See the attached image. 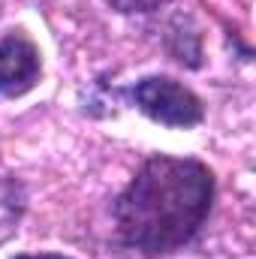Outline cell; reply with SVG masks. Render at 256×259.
I'll list each match as a JSON object with an SVG mask.
<instances>
[{
  "label": "cell",
  "mask_w": 256,
  "mask_h": 259,
  "mask_svg": "<svg viewBox=\"0 0 256 259\" xmlns=\"http://www.w3.org/2000/svg\"><path fill=\"white\" fill-rule=\"evenodd\" d=\"M211 172L181 157H151L115 205V223L133 250L148 256L187 244L208 217Z\"/></svg>",
  "instance_id": "obj_1"
},
{
  "label": "cell",
  "mask_w": 256,
  "mask_h": 259,
  "mask_svg": "<svg viewBox=\"0 0 256 259\" xmlns=\"http://www.w3.org/2000/svg\"><path fill=\"white\" fill-rule=\"evenodd\" d=\"M133 100L151 121L166 124V127H193L205 115L202 100L190 88H184L181 81H175L169 75L142 78L133 88Z\"/></svg>",
  "instance_id": "obj_2"
},
{
  "label": "cell",
  "mask_w": 256,
  "mask_h": 259,
  "mask_svg": "<svg viewBox=\"0 0 256 259\" xmlns=\"http://www.w3.org/2000/svg\"><path fill=\"white\" fill-rule=\"evenodd\" d=\"M39 49L24 33H9L0 42V94L21 97L39 81Z\"/></svg>",
  "instance_id": "obj_3"
},
{
  "label": "cell",
  "mask_w": 256,
  "mask_h": 259,
  "mask_svg": "<svg viewBox=\"0 0 256 259\" xmlns=\"http://www.w3.org/2000/svg\"><path fill=\"white\" fill-rule=\"evenodd\" d=\"M106 3L118 12H154V9L166 6L169 0H106Z\"/></svg>",
  "instance_id": "obj_4"
},
{
  "label": "cell",
  "mask_w": 256,
  "mask_h": 259,
  "mask_svg": "<svg viewBox=\"0 0 256 259\" xmlns=\"http://www.w3.org/2000/svg\"><path fill=\"white\" fill-rule=\"evenodd\" d=\"M18 259H66V256H58V253H39V256H18Z\"/></svg>",
  "instance_id": "obj_5"
}]
</instances>
